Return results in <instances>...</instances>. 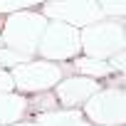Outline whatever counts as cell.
Here are the masks:
<instances>
[{
	"mask_svg": "<svg viewBox=\"0 0 126 126\" xmlns=\"http://www.w3.org/2000/svg\"><path fill=\"white\" fill-rule=\"evenodd\" d=\"M79 45L84 57L106 62L116 52H126V30L116 20H101L79 30Z\"/></svg>",
	"mask_w": 126,
	"mask_h": 126,
	"instance_id": "obj_2",
	"label": "cell"
},
{
	"mask_svg": "<svg viewBox=\"0 0 126 126\" xmlns=\"http://www.w3.org/2000/svg\"><path fill=\"white\" fill-rule=\"evenodd\" d=\"M37 126H92L79 109H54L35 116Z\"/></svg>",
	"mask_w": 126,
	"mask_h": 126,
	"instance_id": "obj_8",
	"label": "cell"
},
{
	"mask_svg": "<svg viewBox=\"0 0 126 126\" xmlns=\"http://www.w3.org/2000/svg\"><path fill=\"white\" fill-rule=\"evenodd\" d=\"M13 84L17 92L22 94H42L54 89L62 79H64V72H62L59 64L54 62H45V59H30L25 64L15 67L10 72Z\"/></svg>",
	"mask_w": 126,
	"mask_h": 126,
	"instance_id": "obj_4",
	"label": "cell"
},
{
	"mask_svg": "<svg viewBox=\"0 0 126 126\" xmlns=\"http://www.w3.org/2000/svg\"><path fill=\"white\" fill-rule=\"evenodd\" d=\"M25 62H30V57H25V54H20L15 49H8V47H0V69L13 72L15 67L25 64Z\"/></svg>",
	"mask_w": 126,
	"mask_h": 126,
	"instance_id": "obj_11",
	"label": "cell"
},
{
	"mask_svg": "<svg viewBox=\"0 0 126 126\" xmlns=\"http://www.w3.org/2000/svg\"><path fill=\"white\" fill-rule=\"evenodd\" d=\"M35 3H0V15H15V13H22V10H32Z\"/></svg>",
	"mask_w": 126,
	"mask_h": 126,
	"instance_id": "obj_13",
	"label": "cell"
},
{
	"mask_svg": "<svg viewBox=\"0 0 126 126\" xmlns=\"http://www.w3.org/2000/svg\"><path fill=\"white\" fill-rule=\"evenodd\" d=\"M106 62H109V67H111L114 74H124V69H126V52H116V54L109 57Z\"/></svg>",
	"mask_w": 126,
	"mask_h": 126,
	"instance_id": "obj_14",
	"label": "cell"
},
{
	"mask_svg": "<svg viewBox=\"0 0 126 126\" xmlns=\"http://www.w3.org/2000/svg\"><path fill=\"white\" fill-rule=\"evenodd\" d=\"M99 89H101V84L96 79L74 74V77L62 79L54 87V99H57V106H62V109H77V106H84L87 99L94 96Z\"/></svg>",
	"mask_w": 126,
	"mask_h": 126,
	"instance_id": "obj_7",
	"label": "cell"
},
{
	"mask_svg": "<svg viewBox=\"0 0 126 126\" xmlns=\"http://www.w3.org/2000/svg\"><path fill=\"white\" fill-rule=\"evenodd\" d=\"M8 126H37L35 121H15V124H8Z\"/></svg>",
	"mask_w": 126,
	"mask_h": 126,
	"instance_id": "obj_16",
	"label": "cell"
},
{
	"mask_svg": "<svg viewBox=\"0 0 126 126\" xmlns=\"http://www.w3.org/2000/svg\"><path fill=\"white\" fill-rule=\"evenodd\" d=\"M0 47H3V40H0Z\"/></svg>",
	"mask_w": 126,
	"mask_h": 126,
	"instance_id": "obj_17",
	"label": "cell"
},
{
	"mask_svg": "<svg viewBox=\"0 0 126 126\" xmlns=\"http://www.w3.org/2000/svg\"><path fill=\"white\" fill-rule=\"evenodd\" d=\"M54 109H57V99H54V94H49V92H42V94H37L35 99L27 101V111L47 114V111H54Z\"/></svg>",
	"mask_w": 126,
	"mask_h": 126,
	"instance_id": "obj_10",
	"label": "cell"
},
{
	"mask_svg": "<svg viewBox=\"0 0 126 126\" xmlns=\"http://www.w3.org/2000/svg\"><path fill=\"white\" fill-rule=\"evenodd\" d=\"M13 89H15V84H13L10 72L8 69H0V94H10Z\"/></svg>",
	"mask_w": 126,
	"mask_h": 126,
	"instance_id": "obj_15",
	"label": "cell"
},
{
	"mask_svg": "<svg viewBox=\"0 0 126 126\" xmlns=\"http://www.w3.org/2000/svg\"><path fill=\"white\" fill-rule=\"evenodd\" d=\"M45 27H47V17L40 15V10H22V13L8 15L5 25H3V32H0L3 47L15 49V52L32 59Z\"/></svg>",
	"mask_w": 126,
	"mask_h": 126,
	"instance_id": "obj_1",
	"label": "cell"
},
{
	"mask_svg": "<svg viewBox=\"0 0 126 126\" xmlns=\"http://www.w3.org/2000/svg\"><path fill=\"white\" fill-rule=\"evenodd\" d=\"M40 15L47 17V22H62L74 30H84L94 22H101V8L96 0H59V3H45L40 8Z\"/></svg>",
	"mask_w": 126,
	"mask_h": 126,
	"instance_id": "obj_5",
	"label": "cell"
},
{
	"mask_svg": "<svg viewBox=\"0 0 126 126\" xmlns=\"http://www.w3.org/2000/svg\"><path fill=\"white\" fill-rule=\"evenodd\" d=\"M82 45H79V30L62 25V22H47L40 42H37V54L45 62H64L79 57Z\"/></svg>",
	"mask_w": 126,
	"mask_h": 126,
	"instance_id": "obj_6",
	"label": "cell"
},
{
	"mask_svg": "<svg viewBox=\"0 0 126 126\" xmlns=\"http://www.w3.org/2000/svg\"><path fill=\"white\" fill-rule=\"evenodd\" d=\"M72 69L79 72V77H87V79H101V77H111L114 74L111 67H109V62L92 59V57H74Z\"/></svg>",
	"mask_w": 126,
	"mask_h": 126,
	"instance_id": "obj_9",
	"label": "cell"
},
{
	"mask_svg": "<svg viewBox=\"0 0 126 126\" xmlns=\"http://www.w3.org/2000/svg\"><path fill=\"white\" fill-rule=\"evenodd\" d=\"M104 20H116L121 22V17H126V3H99Z\"/></svg>",
	"mask_w": 126,
	"mask_h": 126,
	"instance_id": "obj_12",
	"label": "cell"
},
{
	"mask_svg": "<svg viewBox=\"0 0 126 126\" xmlns=\"http://www.w3.org/2000/svg\"><path fill=\"white\" fill-rule=\"evenodd\" d=\"M84 119L92 126H124L126 124V92L124 87L99 89L82 106Z\"/></svg>",
	"mask_w": 126,
	"mask_h": 126,
	"instance_id": "obj_3",
	"label": "cell"
}]
</instances>
